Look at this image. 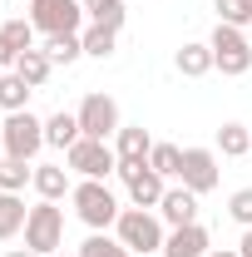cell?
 <instances>
[{
  "label": "cell",
  "mask_w": 252,
  "mask_h": 257,
  "mask_svg": "<svg viewBox=\"0 0 252 257\" xmlns=\"http://www.w3.org/2000/svg\"><path fill=\"white\" fill-rule=\"evenodd\" d=\"M69 203H74V213H79V223L94 227V232H104V227L119 223V198H114V188L104 183V178H79L74 183V193H69Z\"/></svg>",
  "instance_id": "6da1fadb"
},
{
  "label": "cell",
  "mask_w": 252,
  "mask_h": 257,
  "mask_svg": "<svg viewBox=\"0 0 252 257\" xmlns=\"http://www.w3.org/2000/svg\"><path fill=\"white\" fill-rule=\"evenodd\" d=\"M144 257H158V252H144Z\"/></svg>",
  "instance_id": "d590c367"
},
{
  "label": "cell",
  "mask_w": 252,
  "mask_h": 257,
  "mask_svg": "<svg viewBox=\"0 0 252 257\" xmlns=\"http://www.w3.org/2000/svg\"><path fill=\"white\" fill-rule=\"evenodd\" d=\"M119 178H124V188L129 198H134V208H158L163 203V173H154L149 168V159H139V163H119Z\"/></svg>",
  "instance_id": "ba28073f"
},
{
  "label": "cell",
  "mask_w": 252,
  "mask_h": 257,
  "mask_svg": "<svg viewBox=\"0 0 252 257\" xmlns=\"http://www.w3.org/2000/svg\"><path fill=\"white\" fill-rule=\"evenodd\" d=\"M227 218L242 223V227H252V188H237L232 198H227Z\"/></svg>",
  "instance_id": "f1b7e54d"
},
{
  "label": "cell",
  "mask_w": 252,
  "mask_h": 257,
  "mask_svg": "<svg viewBox=\"0 0 252 257\" xmlns=\"http://www.w3.org/2000/svg\"><path fill=\"white\" fill-rule=\"evenodd\" d=\"M114 154H119V163H139L154 154V134L144 124H124L119 134H114Z\"/></svg>",
  "instance_id": "5bb4252c"
},
{
  "label": "cell",
  "mask_w": 252,
  "mask_h": 257,
  "mask_svg": "<svg viewBox=\"0 0 252 257\" xmlns=\"http://www.w3.org/2000/svg\"><path fill=\"white\" fill-rule=\"evenodd\" d=\"M25 218H30L25 198L20 193H0V242H10L15 232H25Z\"/></svg>",
  "instance_id": "e0dca14e"
},
{
  "label": "cell",
  "mask_w": 252,
  "mask_h": 257,
  "mask_svg": "<svg viewBox=\"0 0 252 257\" xmlns=\"http://www.w3.org/2000/svg\"><path fill=\"white\" fill-rule=\"evenodd\" d=\"M208 45H213V64H218L222 74L237 79V74H247V69H252V45H247V35L237 30V25H218Z\"/></svg>",
  "instance_id": "52a82bcc"
},
{
  "label": "cell",
  "mask_w": 252,
  "mask_h": 257,
  "mask_svg": "<svg viewBox=\"0 0 252 257\" xmlns=\"http://www.w3.org/2000/svg\"><path fill=\"white\" fill-rule=\"evenodd\" d=\"M237 252H242V257H252V227H242V242H237Z\"/></svg>",
  "instance_id": "4dcf8cb0"
},
{
  "label": "cell",
  "mask_w": 252,
  "mask_h": 257,
  "mask_svg": "<svg viewBox=\"0 0 252 257\" xmlns=\"http://www.w3.org/2000/svg\"><path fill=\"white\" fill-rule=\"evenodd\" d=\"M208 252H213L208 227H203V223H188V227H173V232L163 237V252H158V257H208Z\"/></svg>",
  "instance_id": "8fae6325"
},
{
  "label": "cell",
  "mask_w": 252,
  "mask_h": 257,
  "mask_svg": "<svg viewBox=\"0 0 252 257\" xmlns=\"http://www.w3.org/2000/svg\"><path fill=\"white\" fill-rule=\"evenodd\" d=\"M218 149H222V159H242V154H252V128L247 124H222L218 128Z\"/></svg>",
  "instance_id": "44dd1931"
},
{
  "label": "cell",
  "mask_w": 252,
  "mask_h": 257,
  "mask_svg": "<svg viewBox=\"0 0 252 257\" xmlns=\"http://www.w3.org/2000/svg\"><path fill=\"white\" fill-rule=\"evenodd\" d=\"M15 60H20V55H15V50H10V45L0 40V69H15Z\"/></svg>",
  "instance_id": "f546056e"
},
{
  "label": "cell",
  "mask_w": 252,
  "mask_h": 257,
  "mask_svg": "<svg viewBox=\"0 0 252 257\" xmlns=\"http://www.w3.org/2000/svg\"><path fill=\"white\" fill-rule=\"evenodd\" d=\"M30 94H35V89L20 79V74H15V69H5V74H0V109H5V114L30 109Z\"/></svg>",
  "instance_id": "ac0fdd59"
},
{
  "label": "cell",
  "mask_w": 252,
  "mask_h": 257,
  "mask_svg": "<svg viewBox=\"0 0 252 257\" xmlns=\"http://www.w3.org/2000/svg\"><path fill=\"white\" fill-rule=\"evenodd\" d=\"M218 25H252V0H218Z\"/></svg>",
  "instance_id": "83f0119b"
},
{
  "label": "cell",
  "mask_w": 252,
  "mask_h": 257,
  "mask_svg": "<svg viewBox=\"0 0 252 257\" xmlns=\"http://www.w3.org/2000/svg\"><path fill=\"white\" fill-rule=\"evenodd\" d=\"M0 159H5V144H0Z\"/></svg>",
  "instance_id": "e575fe53"
},
{
  "label": "cell",
  "mask_w": 252,
  "mask_h": 257,
  "mask_svg": "<svg viewBox=\"0 0 252 257\" xmlns=\"http://www.w3.org/2000/svg\"><path fill=\"white\" fill-rule=\"evenodd\" d=\"M0 144H5V159H25V163H30L35 154L45 149V119H35L30 109L5 114V124H0Z\"/></svg>",
  "instance_id": "3957f363"
},
{
  "label": "cell",
  "mask_w": 252,
  "mask_h": 257,
  "mask_svg": "<svg viewBox=\"0 0 252 257\" xmlns=\"http://www.w3.org/2000/svg\"><path fill=\"white\" fill-rule=\"evenodd\" d=\"M0 40H5L15 55H25V50H35V25L30 20H5V25H0Z\"/></svg>",
  "instance_id": "4316f807"
},
{
  "label": "cell",
  "mask_w": 252,
  "mask_h": 257,
  "mask_svg": "<svg viewBox=\"0 0 252 257\" xmlns=\"http://www.w3.org/2000/svg\"><path fill=\"white\" fill-rule=\"evenodd\" d=\"M25 247L40 257H50V252H60L64 247V213L55 208V203H35L30 208V218H25Z\"/></svg>",
  "instance_id": "277c9868"
},
{
  "label": "cell",
  "mask_w": 252,
  "mask_h": 257,
  "mask_svg": "<svg viewBox=\"0 0 252 257\" xmlns=\"http://www.w3.org/2000/svg\"><path fill=\"white\" fill-rule=\"evenodd\" d=\"M30 188L40 193L45 203H60V198H69V193H74V183H69V168H64V163H35Z\"/></svg>",
  "instance_id": "4fadbf2b"
},
{
  "label": "cell",
  "mask_w": 252,
  "mask_h": 257,
  "mask_svg": "<svg viewBox=\"0 0 252 257\" xmlns=\"http://www.w3.org/2000/svg\"><path fill=\"white\" fill-rule=\"evenodd\" d=\"M173 64H178V74H188V79H203V74H213V69H218V64H213V45H203V40L183 45Z\"/></svg>",
  "instance_id": "2e32d148"
},
{
  "label": "cell",
  "mask_w": 252,
  "mask_h": 257,
  "mask_svg": "<svg viewBox=\"0 0 252 257\" xmlns=\"http://www.w3.org/2000/svg\"><path fill=\"white\" fill-rule=\"evenodd\" d=\"M114 237L124 242L134 257H144V252H163V218L158 213H149V208H124L119 213V223H114Z\"/></svg>",
  "instance_id": "7a4b0ae2"
},
{
  "label": "cell",
  "mask_w": 252,
  "mask_h": 257,
  "mask_svg": "<svg viewBox=\"0 0 252 257\" xmlns=\"http://www.w3.org/2000/svg\"><path fill=\"white\" fill-rule=\"evenodd\" d=\"M149 168H154V173H163V178H178V168H183V149H178V144H154Z\"/></svg>",
  "instance_id": "484cf974"
},
{
  "label": "cell",
  "mask_w": 252,
  "mask_h": 257,
  "mask_svg": "<svg viewBox=\"0 0 252 257\" xmlns=\"http://www.w3.org/2000/svg\"><path fill=\"white\" fill-rule=\"evenodd\" d=\"M79 5H84L89 25H109V30L124 25V0H79Z\"/></svg>",
  "instance_id": "7402d4cb"
},
{
  "label": "cell",
  "mask_w": 252,
  "mask_h": 257,
  "mask_svg": "<svg viewBox=\"0 0 252 257\" xmlns=\"http://www.w3.org/2000/svg\"><path fill=\"white\" fill-rule=\"evenodd\" d=\"M79 139H84L79 114H64V109H60V114H50V119H45V144H50V149H64V154H69Z\"/></svg>",
  "instance_id": "9a60e30c"
},
{
  "label": "cell",
  "mask_w": 252,
  "mask_h": 257,
  "mask_svg": "<svg viewBox=\"0 0 252 257\" xmlns=\"http://www.w3.org/2000/svg\"><path fill=\"white\" fill-rule=\"evenodd\" d=\"M0 74H5V69H0Z\"/></svg>",
  "instance_id": "8d00e7d4"
},
{
  "label": "cell",
  "mask_w": 252,
  "mask_h": 257,
  "mask_svg": "<svg viewBox=\"0 0 252 257\" xmlns=\"http://www.w3.org/2000/svg\"><path fill=\"white\" fill-rule=\"evenodd\" d=\"M79 128H84V139H114L119 134V104L109 94H84L79 104Z\"/></svg>",
  "instance_id": "9c48e42d"
},
{
  "label": "cell",
  "mask_w": 252,
  "mask_h": 257,
  "mask_svg": "<svg viewBox=\"0 0 252 257\" xmlns=\"http://www.w3.org/2000/svg\"><path fill=\"white\" fill-rule=\"evenodd\" d=\"M50 257H69V252H64V247H60V252H50Z\"/></svg>",
  "instance_id": "836d02e7"
},
{
  "label": "cell",
  "mask_w": 252,
  "mask_h": 257,
  "mask_svg": "<svg viewBox=\"0 0 252 257\" xmlns=\"http://www.w3.org/2000/svg\"><path fill=\"white\" fill-rule=\"evenodd\" d=\"M50 69H55V64H50V55H45V50H25V55L15 60V74H20L30 89H40V84L50 79Z\"/></svg>",
  "instance_id": "d6986e66"
},
{
  "label": "cell",
  "mask_w": 252,
  "mask_h": 257,
  "mask_svg": "<svg viewBox=\"0 0 252 257\" xmlns=\"http://www.w3.org/2000/svg\"><path fill=\"white\" fill-rule=\"evenodd\" d=\"M40 50L50 55V64H74L79 55H84V40H79V35H45Z\"/></svg>",
  "instance_id": "ffe728a7"
},
{
  "label": "cell",
  "mask_w": 252,
  "mask_h": 257,
  "mask_svg": "<svg viewBox=\"0 0 252 257\" xmlns=\"http://www.w3.org/2000/svg\"><path fill=\"white\" fill-rule=\"evenodd\" d=\"M35 178V168L25 159H0V193H20Z\"/></svg>",
  "instance_id": "d4e9b609"
},
{
  "label": "cell",
  "mask_w": 252,
  "mask_h": 257,
  "mask_svg": "<svg viewBox=\"0 0 252 257\" xmlns=\"http://www.w3.org/2000/svg\"><path fill=\"white\" fill-rule=\"evenodd\" d=\"M178 183L188 193H213L218 188V154L213 149H183V168H178Z\"/></svg>",
  "instance_id": "30bf717a"
},
{
  "label": "cell",
  "mask_w": 252,
  "mask_h": 257,
  "mask_svg": "<svg viewBox=\"0 0 252 257\" xmlns=\"http://www.w3.org/2000/svg\"><path fill=\"white\" fill-rule=\"evenodd\" d=\"M79 40H84V55H94V60H109V55H114V45H119V30H109V25H89Z\"/></svg>",
  "instance_id": "603a6c76"
},
{
  "label": "cell",
  "mask_w": 252,
  "mask_h": 257,
  "mask_svg": "<svg viewBox=\"0 0 252 257\" xmlns=\"http://www.w3.org/2000/svg\"><path fill=\"white\" fill-rule=\"evenodd\" d=\"M30 25L40 35H79L84 5L79 0H30Z\"/></svg>",
  "instance_id": "5b68a950"
},
{
  "label": "cell",
  "mask_w": 252,
  "mask_h": 257,
  "mask_svg": "<svg viewBox=\"0 0 252 257\" xmlns=\"http://www.w3.org/2000/svg\"><path fill=\"white\" fill-rule=\"evenodd\" d=\"M69 173H79V178H109V173H119V154L109 149V139H79L69 154Z\"/></svg>",
  "instance_id": "8992f818"
},
{
  "label": "cell",
  "mask_w": 252,
  "mask_h": 257,
  "mask_svg": "<svg viewBox=\"0 0 252 257\" xmlns=\"http://www.w3.org/2000/svg\"><path fill=\"white\" fill-rule=\"evenodd\" d=\"M208 257H242V252H237V247H213Z\"/></svg>",
  "instance_id": "1f68e13d"
},
{
  "label": "cell",
  "mask_w": 252,
  "mask_h": 257,
  "mask_svg": "<svg viewBox=\"0 0 252 257\" xmlns=\"http://www.w3.org/2000/svg\"><path fill=\"white\" fill-rule=\"evenodd\" d=\"M79 257H134V252H129L119 237H109V232H89L79 242Z\"/></svg>",
  "instance_id": "cb8c5ba5"
},
{
  "label": "cell",
  "mask_w": 252,
  "mask_h": 257,
  "mask_svg": "<svg viewBox=\"0 0 252 257\" xmlns=\"http://www.w3.org/2000/svg\"><path fill=\"white\" fill-rule=\"evenodd\" d=\"M158 218H163L168 227L198 223V193H188L183 183H178V188H168V193H163V203H158Z\"/></svg>",
  "instance_id": "7c38bea8"
},
{
  "label": "cell",
  "mask_w": 252,
  "mask_h": 257,
  "mask_svg": "<svg viewBox=\"0 0 252 257\" xmlns=\"http://www.w3.org/2000/svg\"><path fill=\"white\" fill-rule=\"evenodd\" d=\"M5 257H40V252H30V247H15V252H5Z\"/></svg>",
  "instance_id": "d6a6232c"
}]
</instances>
